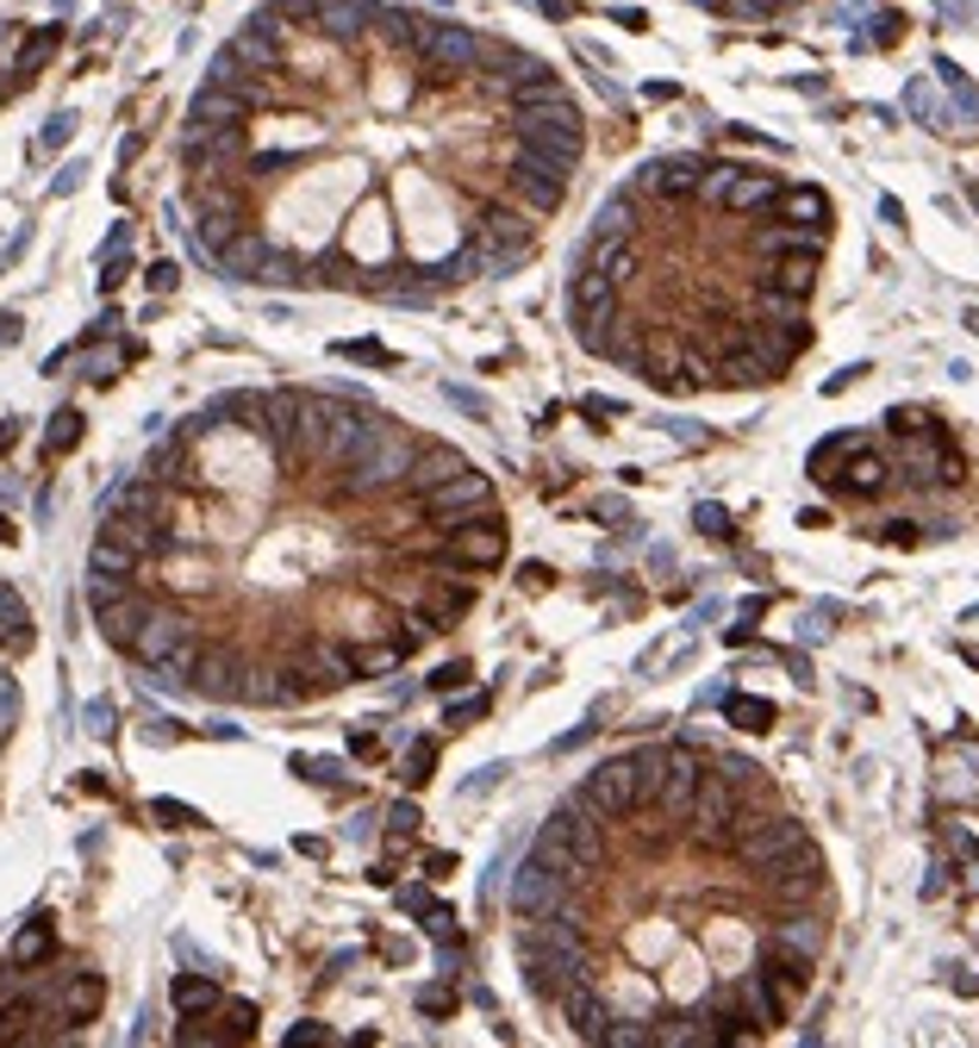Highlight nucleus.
<instances>
[{
    "mask_svg": "<svg viewBox=\"0 0 979 1048\" xmlns=\"http://www.w3.org/2000/svg\"><path fill=\"white\" fill-rule=\"evenodd\" d=\"M412 57L424 63L431 88H456L461 76H475L480 32H468V25H456V20H419V32H412Z\"/></svg>",
    "mask_w": 979,
    "mask_h": 1048,
    "instance_id": "1",
    "label": "nucleus"
},
{
    "mask_svg": "<svg viewBox=\"0 0 979 1048\" xmlns=\"http://www.w3.org/2000/svg\"><path fill=\"white\" fill-rule=\"evenodd\" d=\"M412 505H419V512L437 524V531H449V524H468V519H480V512H493V481H487V475H475V468H461V475H449L443 487L419 493Z\"/></svg>",
    "mask_w": 979,
    "mask_h": 1048,
    "instance_id": "2",
    "label": "nucleus"
},
{
    "mask_svg": "<svg viewBox=\"0 0 979 1048\" xmlns=\"http://www.w3.org/2000/svg\"><path fill=\"white\" fill-rule=\"evenodd\" d=\"M699 175H705V156H655V163H643V169H636L631 194L674 207V200H692V194H699Z\"/></svg>",
    "mask_w": 979,
    "mask_h": 1048,
    "instance_id": "3",
    "label": "nucleus"
},
{
    "mask_svg": "<svg viewBox=\"0 0 979 1048\" xmlns=\"http://www.w3.org/2000/svg\"><path fill=\"white\" fill-rule=\"evenodd\" d=\"M580 793L593 799L599 812L612 817V824H624V817L643 805V787H636V761L631 756H618V761H599L593 774L580 780Z\"/></svg>",
    "mask_w": 979,
    "mask_h": 1048,
    "instance_id": "4",
    "label": "nucleus"
},
{
    "mask_svg": "<svg viewBox=\"0 0 979 1048\" xmlns=\"http://www.w3.org/2000/svg\"><path fill=\"white\" fill-rule=\"evenodd\" d=\"M443 556H456L461 568H500L505 562V524L493 512H480L468 524H449L443 531Z\"/></svg>",
    "mask_w": 979,
    "mask_h": 1048,
    "instance_id": "5",
    "label": "nucleus"
},
{
    "mask_svg": "<svg viewBox=\"0 0 979 1048\" xmlns=\"http://www.w3.org/2000/svg\"><path fill=\"white\" fill-rule=\"evenodd\" d=\"M244 656L231 649V643H212V649H200L193 656V674H188V687L200 699H244Z\"/></svg>",
    "mask_w": 979,
    "mask_h": 1048,
    "instance_id": "6",
    "label": "nucleus"
},
{
    "mask_svg": "<svg viewBox=\"0 0 979 1048\" xmlns=\"http://www.w3.org/2000/svg\"><path fill=\"white\" fill-rule=\"evenodd\" d=\"M561 899H568V880L549 873L537 855H524L519 873H512V917H543V912H556Z\"/></svg>",
    "mask_w": 979,
    "mask_h": 1048,
    "instance_id": "7",
    "label": "nucleus"
},
{
    "mask_svg": "<svg viewBox=\"0 0 979 1048\" xmlns=\"http://www.w3.org/2000/svg\"><path fill=\"white\" fill-rule=\"evenodd\" d=\"M188 637H193L188 612H175V605H151V618L137 624V637H132V656L144 661V668H156V661H169Z\"/></svg>",
    "mask_w": 979,
    "mask_h": 1048,
    "instance_id": "8",
    "label": "nucleus"
},
{
    "mask_svg": "<svg viewBox=\"0 0 979 1048\" xmlns=\"http://www.w3.org/2000/svg\"><path fill=\"white\" fill-rule=\"evenodd\" d=\"M505 200L524 219H549L568 200V175H543V169H505Z\"/></svg>",
    "mask_w": 979,
    "mask_h": 1048,
    "instance_id": "9",
    "label": "nucleus"
},
{
    "mask_svg": "<svg viewBox=\"0 0 979 1048\" xmlns=\"http://www.w3.org/2000/svg\"><path fill=\"white\" fill-rule=\"evenodd\" d=\"M886 481H892V462H886L880 449H867V444H855V449L843 456V468L830 475V487H836V493H848V500H880Z\"/></svg>",
    "mask_w": 979,
    "mask_h": 1048,
    "instance_id": "10",
    "label": "nucleus"
},
{
    "mask_svg": "<svg viewBox=\"0 0 979 1048\" xmlns=\"http://www.w3.org/2000/svg\"><path fill=\"white\" fill-rule=\"evenodd\" d=\"M561 1017L575 1024V1036H587V1043H599V1029L612 1024V999L599 992V980H568V986L556 992Z\"/></svg>",
    "mask_w": 979,
    "mask_h": 1048,
    "instance_id": "11",
    "label": "nucleus"
},
{
    "mask_svg": "<svg viewBox=\"0 0 979 1048\" xmlns=\"http://www.w3.org/2000/svg\"><path fill=\"white\" fill-rule=\"evenodd\" d=\"M761 949H792V955H824V917L811 912V905H799V912H774L768 936H761Z\"/></svg>",
    "mask_w": 979,
    "mask_h": 1048,
    "instance_id": "12",
    "label": "nucleus"
},
{
    "mask_svg": "<svg viewBox=\"0 0 979 1048\" xmlns=\"http://www.w3.org/2000/svg\"><path fill=\"white\" fill-rule=\"evenodd\" d=\"M293 668L307 674L312 693H331V687H349V680H356L349 643H312V649H300V661H293Z\"/></svg>",
    "mask_w": 979,
    "mask_h": 1048,
    "instance_id": "13",
    "label": "nucleus"
},
{
    "mask_svg": "<svg viewBox=\"0 0 979 1048\" xmlns=\"http://www.w3.org/2000/svg\"><path fill=\"white\" fill-rule=\"evenodd\" d=\"M730 999H736V1011H743V1024L749 1029L787 1024V1005H780V992H774L761 973H736V980H730Z\"/></svg>",
    "mask_w": 979,
    "mask_h": 1048,
    "instance_id": "14",
    "label": "nucleus"
},
{
    "mask_svg": "<svg viewBox=\"0 0 979 1048\" xmlns=\"http://www.w3.org/2000/svg\"><path fill=\"white\" fill-rule=\"evenodd\" d=\"M761 980H768L774 992H780V1005H799V999H805L811 992V955H792V949H761Z\"/></svg>",
    "mask_w": 979,
    "mask_h": 1048,
    "instance_id": "15",
    "label": "nucleus"
},
{
    "mask_svg": "<svg viewBox=\"0 0 979 1048\" xmlns=\"http://www.w3.org/2000/svg\"><path fill=\"white\" fill-rule=\"evenodd\" d=\"M256 107L244 94H231V88H219V81H207V88H200V94H193V132H225V125H244V119H251Z\"/></svg>",
    "mask_w": 979,
    "mask_h": 1048,
    "instance_id": "16",
    "label": "nucleus"
},
{
    "mask_svg": "<svg viewBox=\"0 0 979 1048\" xmlns=\"http://www.w3.org/2000/svg\"><path fill=\"white\" fill-rule=\"evenodd\" d=\"M461 449H449V444H419V456H412V475H405V493L419 500V493H431V487H443L449 475H461Z\"/></svg>",
    "mask_w": 979,
    "mask_h": 1048,
    "instance_id": "17",
    "label": "nucleus"
},
{
    "mask_svg": "<svg viewBox=\"0 0 979 1048\" xmlns=\"http://www.w3.org/2000/svg\"><path fill=\"white\" fill-rule=\"evenodd\" d=\"M269 250H275L269 237H256L251 225H237V232L212 250V263H219L225 275H237V281H256V269H263V256H269Z\"/></svg>",
    "mask_w": 979,
    "mask_h": 1048,
    "instance_id": "18",
    "label": "nucleus"
},
{
    "mask_svg": "<svg viewBox=\"0 0 979 1048\" xmlns=\"http://www.w3.org/2000/svg\"><path fill=\"white\" fill-rule=\"evenodd\" d=\"M817 263H824V256H811V250L768 256L755 281H768V288H787V293H805V300H811V288H817Z\"/></svg>",
    "mask_w": 979,
    "mask_h": 1048,
    "instance_id": "19",
    "label": "nucleus"
},
{
    "mask_svg": "<svg viewBox=\"0 0 979 1048\" xmlns=\"http://www.w3.org/2000/svg\"><path fill=\"white\" fill-rule=\"evenodd\" d=\"M107 1005V986H100V973H69L57 986V1011L63 1024H94V1011Z\"/></svg>",
    "mask_w": 979,
    "mask_h": 1048,
    "instance_id": "20",
    "label": "nucleus"
},
{
    "mask_svg": "<svg viewBox=\"0 0 979 1048\" xmlns=\"http://www.w3.org/2000/svg\"><path fill=\"white\" fill-rule=\"evenodd\" d=\"M568 306H575V312H612V306H624V288H618L612 275H599V269L580 263L575 288H568Z\"/></svg>",
    "mask_w": 979,
    "mask_h": 1048,
    "instance_id": "21",
    "label": "nucleus"
},
{
    "mask_svg": "<svg viewBox=\"0 0 979 1048\" xmlns=\"http://www.w3.org/2000/svg\"><path fill=\"white\" fill-rule=\"evenodd\" d=\"M749 319H761V325H799V319H805V293H787V288H768V281H755V293H749Z\"/></svg>",
    "mask_w": 979,
    "mask_h": 1048,
    "instance_id": "22",
    "label": "nucleus"
},
{
    "mask_svg": "<svg viewBox=\"0 0 979 1048\" xmlns=\"http://www.w3.org/2000/svg\"><path fill=\"white\" fill-rule=\"evenodd\" d=\"M312 25H325L331 38H363L368 7L363 0H312Z\"/></svg>",
    "mask_w": 979,
    "mask_h": 1048,
    "instance_id": "23",
    "label": "nucleus"
},
{
    "mask_svg": "<svg viewBox=\"0 0 979 1048\" xmlns=\"http://www.w3.org/2000/svg\"><path fill=\"white\" fill-rule=\"evenodd\" d=\"M169 1005L181 1011V1017H207V1011H219V986H212L207 973H175Z\"/></svg>",
    "mask_w": 979,
    "mask_h": 1048,
    "instance_id": "24",
    "label": "nucleus"
},
{
    "mask_svg": "<svg viewBox=\"0 0 979 1048\" xmlns=\"http://www.w3.org/2000/svg\"><path fill=\"white\" fill-rule=\"evenodd\" d=\"M774 207H780L792 225H830V200L817 194V188H780V200H774Z\"/></svg>",
    "mask_w": 979,
    "mask_h": 1048,
    "instance_id": "25",
    "label": "nucleus"
},
{
    "mask_svg": "<svg viewBox=\"0 0 979 1048\" xmlns=\"http://www.w3.org/2000/svg\"><path fill=\"white\" fill-rule=\"evenodd\" d=\"M88 562H94V575H113V581H132V575H137V562H144V556H137V549H125V544H119V537H107V531H100V537H94V556H88Z\"/></svg>",
    "mask_w": 979,
    "mask_h": 1048,
    "instance_id": "26",
    "label": "nucleus"
},
{
    "mask_svg": "<svg viewBox=\"0 0 979 1048\" xmlns=\"http://www.w3.org/2000/svg\"><path fill=\"white\" fill-rule=\"evenodd\" d=\"M400 643H349V661H356V680H375V674H393L400 668Z\"/></svg>",
    "mask_w": 979,
    "mask_h": 1048,
    "instance_id": "27",
    "label": "nucleus"
},
{
    "mask_svg": "<svg viewBox=\"0 0 979 1048\" xmlns=\"http://www.w3.org/2000/svg\"><path fill=\"white\" fill-rule=\"evenodd\" d=\"M631 232H636V194L624 188V194H612L605 207H599L593 237H631Z\"/></svg>",
    "mask_w": 979,
    "mask_h": 1048,
    "instance_id": "28",
    "label": "nucleus"
},
{
    "mask_svg": "<svg viewBox=\"0 0 979 1048\" xmlns=\"http://www.w3.org/2000/svg\"><path fill=\"white\" fill-rule=\"evenodd\" d=\"M855 444H861V437H855V431H836V437H824V444H817V449H811V481H817V487H830V475H836V462H843V456H848V449H855Z\"/></svg>",
    "mask_w": 979,
    "mask_h": 1048,
    "instance_id": "29",
    "label": "nucleus"
},
{
    "mask_svg": "<svg viewBox=\"0 0 979 1048\" xmlns=\"http://www.w3.org/2000/svg\"><path fill=\"white\" fill-rule=\"evenodd\" d=\"M51 949H57L51 924H25V930L13 936V968H38V961H51Z\"/></svg>",
    "mask_w": 979,
    "mask_h": 1048,
    "instance_id": "30",
    "label": "nucleus"
},
{
    "mask_svg": "<svg viewBox=\"0 0 979 1048\" xmlns=\"http://www.w3.org/2000/svg\"><path fill=\"white\" fill-rule=\"evenodd\" d=\"M724 718L736 724V731H768V724H774V705H768V699H755V693H730V699H724Z\"/></svg>",
    "mask_w": 979,
    "mask_h": 1048,
    "instance_id": "31",
    "label": "nucleus"
},
{
    "mask_svg": "<svg viewBox=\"0 0 979 1048\" xmlns=\"http://www.w3.org/2000/svg\"><path fill=\"white\" fill-rule=\"evenodd\" d=\"M0 643H7V649H25V643H32V631H25V605H20L13 587H0Z\"/></svg>",
    "mask_w": 979,
    "mask_h": 1048,
    "instance_id": "32",
    "label": "nucleus"
},
{
    "mask_svg": "<svg viewBox=\"0 0 979 1048\" xmlns=\"http://www.w3.org/2000/svg\"><path fill=\"white\" fill-rule=\"evenodd\" d=\"M256 281H263V288H293V281H307V275H300V263H293L288 250H269L263 269H256Z\"/></svg>",
    "mask_w": 979,
    "mask_h": 1048,
    "instance_id": "33",
    "label": "nucleus"
},
{
    "mask_svg": "<svg viewBox=\"0 0 979 1048\" xmlns=\"http://www.w3.org/2000/svg\"><path fill=\"white\" fill-rule=\"evenodd\" d=\"M787 7L792 0H717V13H730V20H774Z\"/></svg>",
    "mask_w": 979,
    "mask_h": 1048,
    "instance_id": "34",
    "label": "nucleus"
},
{
    "mask_svg": "<svg viewBox=\"0 0 979 1048\" xmlns=\"http://www.w3.org/2000/svg\"><path fill=\"white\" fill-rule=\"evenodd\" d=\"M431 768H437V743L419 737L412 749H405V780H412V787H424V780H431Z\"/></svg>",
    "mask_w": 979,
    "mask_h": 1048,
    "instance_id": "35",
    "label": "nucleus"
},
{
    "mask_svg": "<svg viewBox=\"0 0 979 1048\" xmlns=\"http://www.w3.org/2000/svg\"><path fill=\"white\" fill-rule=\"evenodd\" d=\"M76 437H81V412H57V419H51V437H44V449H51V456H63V449H76Z\"/></svg>",
    "mask_w": 979,
    "mask_h": 1048,
    "instance_id": "36",
    "label": "nucleus"
},
{
    "mask_svg": "<svg viewBox=\"0 0 979 1048\" xmlns=\"http://www.w3.org/2000/svg\"><path fill=\"white\" fill-rule=\"evenodd\" d=\"M904 107H911L923 125H936V132H942V113H936V100H930V81H911V88H904Z\"/></svg>",
    "mask_w": 979,
    "mask_h": 1048,
    "instance_id": "37",
    "label": "nucleus"
},
{
    "mask_svg": "<svg viewBox=\"0 0 979 1048\" xmlns=\"http://www.w3.org/2000/svg\"><path fill=\"white\" fill-rule=\"evenodd\" d=\"M692 524H699L705 537H730V512H724V505H699V512H692Z\"/></svg>",
    "mask_w": 979,
    "mask_h": 1048,
    "instance_id": "38",
    "label": "nucleus"
},
{
    "mask_svg": "<svg viewBox=\"0 0 979 1048\" xmlns=\"http://www.w3.org/2000/svg\"><path fill=\"white\" fill-rule=\"evenodd\" d=\"M51 51H57V32H44V38H32V44H25V57H20V81L32 76V69H38V63L51 57Z\"/></svg>",
    "mask_w": 979,
    "mask_h": 1048,
    "instance_id": "39",
    "label": "nucleus"
},
{
    "mask_svg": "<svg viewBox=\"0 0 979 1048\" xmlns=\"http://www.w3.org/2000/svg\"><path fill=\"white\" fill-rule=\"evenodd\" d=\"M904 38V20L899 13H880V20H874V32H867L861 44H899Z\"/></svg>",
    "mask_w": 979,
    "mask_h": 1048,
    "instance_id": "40",
    "label": "nucleus"
},
{
    "mask_svg": "<svg viewBox=\"0 0 979 1048\" xmlns=\"http://www.w3.org/2000/svg\"><path fill=\"white\" fill-rule=\"evenodd\" d=\"M156 817H163L169 830H193V824H200V817H193L188 805H175V799H156Z\"/></svg>",
    "mask_w": 979,
    "mask_h": 1048,
    "instance_id": "41",
    "label": "nucleus"
},
{
    "mask_svg": "<svg viewBox=\"0 0 979 1048\" xmlns=\"http://www.w3.org/2000/svg\"><path fill=\"white\" fill-rule=\"evenodd\" d=\"M419 1011H431V1017H449V1011H456V999H449L443 986H424V992H419Z\"/></svg>",
    "mask_w": 979,
    "mask_h": 1048,
    "instance_id": "42",
    "label": "nucleus"
},
{
    "mask_svg": "<svg viewBox=\"0 0 979 1048\" xmlns=\"http://www.w3.org/2000/svg\"><path fill=\"white\" fill-rule=\"evenodd\" d=\"M225 1017H231V1036H237V1043H244V1036L256 1029V1005H244V999H237V1005H231Z\"/></svg>",
    "mask_w": 979,
    "mask_h": 1048,
    "instance_id": "43",
    "label": "nucleus"
},
{
    "mask_svg": "<svg viewBox=\"0 0 979 1048\" xmlns=\"http://www.w3.org/2000/svg\"><path fill=\"white\" fill-rule=\"evenodd\" d=\"M461 680H468V661H449V668H437V674H431V687H437V693H449V687H461Z\"/></svg>",
    "mask_w": 979,
    "mask_h": 1048,
    "instance_id": "44",
    "label": "nucleus"
},
{
    "mask_svg": "<svg viewBox=\"0 0 979 1048\" xmlns=\"http://www.w3.org/2000/svg\"><path fill=\"white\" fill-rule=\"evenodd\" d=\"M400 912H424V917H431V912H437V899L419 893V887H405V893H400Z\"/></svg>",
    "mask_w": 979,
    "mask_h": 1048,
    "instance_id": "45",
    "label": "nucleus"
},
{
    "mask_svg": "<svg viewBox=\"0 0 979 1048\" xmlns=\"http://www.w3.org/2000/svg\"><path fill=\"white\" fill-rule=\"evenodd\" d=\"M419 830V805H400V812H393V836H412Z\"/></svg>",
    "mask_w": 979,
    "mask_h": 1048,
    "instance_id": "46",
    "label": "nucleus"
},
{
    "mask_svg": "<svg viewBox=\"0 0 979 1048\" xmlns=\"http://www.w3.org/2000/svg\"><path fill=\"white\" fill-rule=\"evenodd\" d=\"M151 288H156V293L175 288V263H156V269H151Z\"/></svg>",
    "mask_w": 979,
    "mask_h": 1048,
    "instance_id": "47",
    "label": "nucleus"
},
{
    "mask_svg": "<svg viewBox=\"0 0 979 1048\" xmlns=\"http://www.w3.org/2000/svg\"><path fill=\"white\" fill-rule=\"evenodd\" d=\"M524 587H531V593H537V587H549V568H543V562H524Z\"/></svg>",
    "mask_w": 979,
    "mask_h": 1048,
    "instance_id": "48",
    "label": "nucleus"
},
{
    "mask_svg": "<svg viewBox=\"0 0 979 1048\" xmlns=\"http://www.w3.org/2000/svg\"><path fill=\"white\" fill-rule=\"evenodd\" d=\"M349 749H356V756H375V731H349Z\"/></svg>",
    "mask_w": 979,
    "mask_h": 1048,
    "instance_id": "49",
    "label": "nucleus"
},
{
    "mask_svg": "<svg viewBox=\"0 0 979 1048\" xmlns=\"http://www.w3.org/2000/svg\"><path fill=\"white\" fill-rule=\"evenodd\" d=\"M7 444H13V431H7V425H0V449H7Z\"/></svg>",
    "mask_w": 979,
    "mask_h": 1048,
    "instance_id": "50",
    "label": "nucleus"
},
{
    "mask_svg": "<svg viewBox=\"0 0 979 1048\" xmlns=\"http://www.w3.org/2000/svg\"><path fill=\"white\" fill-rule=\"evenodd\" d=\"M967 325H974V331H979V312H967Z\"/></svg>",
    "mask_w": 979,
    "mask_h": 1048,
    "instance_id": "51",
    "label": "nucleus"
},
{
    "mask_svg": "<svg viewBox=\"0 0 979 1048\" xmlns=\"http://www.w3.org/2000/svg\"><path fill=\"white\" fill-rule=\"evenodd\" d=\"M974 207H979V181H974Z\"/></svg>",
    "mask_w": 979,
    "mask_h": 1048,
    "instance_id": "52",
    "label": "nucleus"
}]
</instances>
